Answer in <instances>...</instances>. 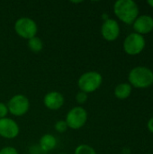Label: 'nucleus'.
Here are the masks:
<instances>
[{
    "label": "nucleus",
    "instance_id": "obj_10",
    "mask_svg": "<svg viewBox=\"0 0 153 154\" xmlns=\"http://www.w3.org/2000/svg\"><path fill=\"white\" fill-rule=\"evenodd\" d=\"M134 32L141 35L148 34L153 31V17L149 14L139 15L133 23Z\"/></svg>",
    "mask_w": 153,
    "mask_h": 154
},
{
    "label": "nucleus",
    "instance_id": "obj_2",
    "mask_svg": "<svg viewBox=\"0 0 153 154\" xmlns=\"http://www.w3.org/2000/svg\"><path fill=\"white\" fill-rule=\"evenodd\" d=\"M128 80L133 88L141 89L148 88L153 85V71L148 67H135L130 70Z\"/></svg>",
    "mask_w": 153,
    "mask_h": 154
},
{
    "label": "nucleus",
    "instance_id": "obj_20",
    "mask_svg": "<svg viewBox=\"0 0 153 154\" xmlns=\"http://www.w3.org/2000/svg\"><path fill=\"white\" fill-rule=\"evenodd\" d=\"M147 128H148V130L153 134V117H151L149 121H148V123H147Z\"/></svg>",
    "mask_w": 153,
    "mask_h": 154
},
{
    "label": "nucleus",
    "instance_id": "obj_22",
    "mask_svg": "<svg viewBox=\"0 0 153 154\" xmlns=\"http://www.w3.org/2000/svg\"><path fill=\"white\" fill-rule=\"evenodd\" d=\"M59 154H66V153H59Z\"/></svg>",
    "mask_w": 153,
    "mask_h": 154
},
{
    "label": "nucleus",
    "instance_id": "obj_7",
    "mask_svg": "<svg viewBox=\"0 0 153 154\" xmlns=\"http://www.w3.org/2000/svg\"><path fill=\"white\" fill-rule=\"evenodd\" d=\"M8 112L15 116H24L30 108V101L23 94L14 95L10 98L7 104Z\"/></svg>",
    "mask_w": 153,
    "mask_h": 154
},
{
    "label": "nucleus",
    "instance_id": "obj_13",
    "mask_svg": "<svg viewBox=\"0 0 153 154\" xmlns=\"http://www.w3.org/2000/svg\"><path fill=\"white\" fill-rule=\"evenodd\" d=\"M133 91V87L129 83H120L118 84L114 90V94L115 97L118 99L124 100L128 98Z\"/></svg>",
    "mask_w": 153,
    "mask_h": 154
},
{
    "label": "nucleus",
    "instance_id": "obj_14",
    "mask_svg": "<svg viewBox=\"0 0 153 154\" xmlns=\"http://www.w3.org/2000/svg\"><path fill=\"white\" fill-rule=\"evenodd\" d=\"M28 48L34 53H38L43 49V42L37 36L28 40Z\"/></svg>",
    "mask_w": 153,
    "mask_h": 154
},
{
    "label": "nucleus",
    "instance_id": "obj_17",
    "mask_svg": "<svg viewBox=\"0 0 153 154\" xmlns=\"http://www.w3.org/2000/svg\"><path fill=\"white\" fill-rule=\"evenodd\" d=\"M88 98V96L87 93L83 92V91H78L76 95V100L78 104L82 105V104H85L87 102Z\"/></svg>",
    "mask_w": 153,
    "mask_h": 154
},
{
    "label": "nucleus",
    "instance_id": "obj_15",
    "mask_svg": "<svg viewBox=\"0 0 153 154\" xmlns=\"http://www.w3.org/2000/svg\"><path fill=\"white\" fill-rule=\"evenodd\" d=\"M74 154H96V152L90 145L80 144L75 149Z\"/></svg>",
    "mask_w": 153,
    "mask_h": 154
},
{
    "label": "nucleus",
    "instance_id": "obj_21",
    "mask_svg": "<svg viewBox=\"0 0 153 154\" xmlns=\"http://www.w3.org/2000/svg\"><path fill=\"white\" fill-rule=\"evenodd\" d=\"M147 4H148L151 7H152L153 8V0H148V1H147Z\"/></svg>",
    "mask_w": 153,
    "mask_h": 154
},
{
    "label": "nucleus",
    "instance_id": "obj_9",
    "mask_svg": "<svg viewBox=\"0 0 153 154\" xmlns=\"http://www.w3.org/2000/svg\"><path fill=\"white\" fill-rule=\"evenodd\" d=\"M20 132L19 125L12 118L5 117L0 119V136L12 140L18 136Z\"/></svg>",
    "mask_w": 153,
    "mask_h": 154
},
{
    "label": "nucleus",
    "instance_id": "obj_8",
    "mask_svg": "<svg viewBox=\"0 0 153 154\" xmlns=\"http://www.w3.org/2000/svg\"><path fill=\"white\" fill-rule=\"evenodd\" d=\"M120 25L118 22L115 19L108 18L104 21L101 26V34L102 37L107 42L115 41L120 35Z\"/></svg>",
    "mask_w": 153,
    "mask_h": 154
},
{
    "label": "nucleus",
    "instance_id": "obj_19",
    "mask_svg": "<svg viewBox=\"0 0 153 154\" xmlns=\"http://www.w3.org/2000/svg\"><path fill=\"white\" fill-rule=\"evenodd\" d=\"M7 114H8L7 106L5 104L2 103V102H0V119L6 117Z\"/></svg>",
    "mask_w": 153,
    "mask_h": 154
},
{
    "label": "nucleus",
    "instance_id": "obj_1",
    "mask_svg": "<svg viewBox=\"0 0 153 154\" xmlns=\"http://www.w3.org/2000/svg\"><path fill=\"white\" fill-rule=\"evenodd\" d=\"M114 13L120 21L126 24H133L140 15L139 6L133 0H117L114 4Z\"/></svg>",
    "mask_w": 153,
    "mask_h": 154
},
{
    "label": "nucleus",
    "instance_id": "obj_3",
    "mask_svg": "<svg viewBox=\"0 0 153 154\" xmlns=\"http://www.w3.org/2000/svg\"><path fill=\"white\" fill-rule=\"evenodd\" d=\"M103 83V77L97 71H87L82 74L78 80V86L80 91L87 94L97 90Z\"/></svg>",
    "mask_w": 153,
    "mask_h": 154
},
{
    "label": "nucleus",
    "instance_id": "obj_6",
    "mask_svg": "<svg viewBox=\"0 0 153 154\" xmlns=\"http://www.w3.org/2000/svg\"><path fill=\"white\" fill-rule=\"evenodd\" d=\"M87 121V112L82 106H75L71 108L67 116L65 122L69 128L78 130L82 128Z\"/></svg>",
    "mask_w": 153,
    "mask_h": 154
},
{
    "label": "nucleus",
    "instance_id": "obj_4",
    "mask_svg": "<svg viewBox=\"0 0 153 154\" xmlns=\"http://www.w3.org/2000/svg\"><path fill=\"white\" fill-rule=\"evenodd\" d=\"M146 46V40L143 35L136 32H132L126 36L124 41V51L131 56H135L142 53Z\"/></svg>",
    "mask_w": 153,
    "mask_h": 154
},
{
    "label": "nucleus",
    "instance_id": "obj_18",
    "mask_svg": "<svg viewBox=\"0 0 153 154\" xmlns=\"http://www.w3.org/2000/svg\"><path fill=\"white\" fill-rule=\"evenodd\" d=\"M0 154H19L18 151L11 146H7V147H4L0 150Z\"/></svg>",
    "mask_w": 153,
    "mask_h": 154
},
{
    "label": "nucleus",
    "instance_id": "obj_5",
    "mask_svg": "<svg viewBox=\"0 0 153 154\" xmlns=\"http://www.w3.org/2000/svg\"><path fill=\"white\" fill-rule=\"evenodd\" d=\"M14 31L23 39L30 40L36 36L38 32L37 23L29 17H21L14 23Z\"/></svg>",
    "mask_w": 153,
    "mask_h": 154
},
{
    "label": "nucleus",
    "instance_id": "obj_11",
    "mask_svg": "<svg viewBox=\"0 0 153 154\" xmlns=\"http://www.w3.org/2000/svg\"><path fill=\"white\" fill-rule=\"evenodd\" d=\"M43 104L50 110H59L64 105V97L60 92L50 91L45 95Z\"/></svg>",
    "mask_w": 153,
    "mask_h": 154
},
{
    "label": "nucleus",
    "instance_id": "obj_12",
    "mask_svg": "<svg viewBox=\"0 0 153 154\" xmlns=\"http://www.w3.org/2000/svg\"><path fill=\"white\" fill-rule=\"evenodd\" d=\"M56 145H57V140L52 134H46L42 135L40 139V147L42 152H48L55 149Z\"/></svg>",
    "mask_w": 153,
    "mask_h": 154
},
{
    "label": "nucleus",
    "instance_id": "obj_16",
    "mask_svg": "<svg viewBox=\"0 0 153 154\" xmlns=\"http://www.w3.org/2000/svg\"><path fill=\"white\" fill-rule=\"evenodd\" d=\"M54 128L58 133H65L69 127H68L65 120H59V121L56 122V124L54 125Z\"/></svg>",
    "mask_w": 153,
    "mask_h": 154
}]
</instances>
